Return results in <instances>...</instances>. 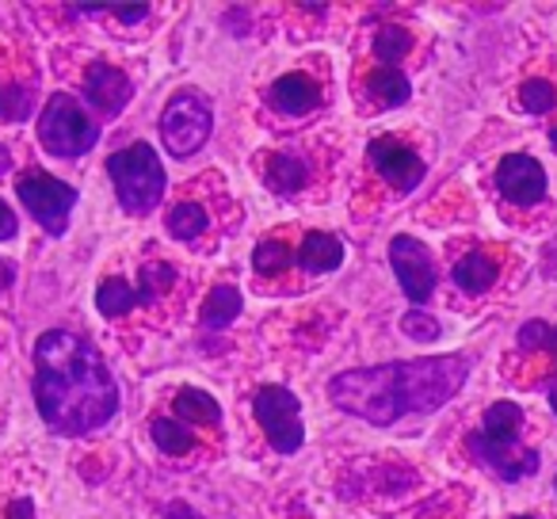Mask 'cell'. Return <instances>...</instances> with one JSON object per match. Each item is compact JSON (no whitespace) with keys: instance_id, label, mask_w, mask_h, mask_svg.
Listing matches in <instances>:
<instances>
[{"instance_id":"obj_1","label":"cell","mask_w":557,"mask_h":519,"mask_svg":"<svg viewBox=\"0 0 557 519\" xmlns=\"http://www.w3.org/2000/svg\"><path fill=\"white\" fill-rule=\"evenodd\" d=\"M35 405L50 432H100L119 412V386L85 336L50 329L35 341Z\"/></svg>"},{"instance_id":"obj_2","label":"cell","mask_w":557,"mask_h":519,"mask_svg":"<svg viewBox=\"0 0 557 519\" xmlns=\"http://www.w3.org/2000/svg\"><path fill=\"white\" fill-rule=\"evenodd\" d=\"M466 379H470L466 356H428L344 371L329 382V397L348 417L386 428L412 412H435L466 386Z\"/></svg>"},{"instance_id":"obj_3","label":"cell","mask_w":557,"mask_h":519,"mask_svg":"<svg viewBox=\"0 0 557 519\" xmlns=\"http://www.w3.org/2000/svg\"><path fill=\"white\" fill-rule=\"evenodd\" d=\"M108 176L115 184L123 210H131V214H149L164 195V164L149 141H134V146L111 153Z\"/></svg>"},{"instance_id":"obj_4","label":"cell","mask_w":557,"mask_h":519,"mask_svg":"<svg viewBox=\"0 0 557 519\" xmlns=\"http://www.w3.org/2000/svg\"><path fill=\"white\" fill-rule=\"evenodd\" d=\"M39 141H42V149L54 157H85L88 149L100 141V126L81 108L77 96L58 92V96H50L39 115Z\"/></svg>"},{"instance_id":"obj_5","label":"cell","mask_w":557,"mask_h":519,"mask_svg":"<svg viewBox=\"0 0 557 519\" xmlns=\"http://www.w3.org/2000/svg\"><path fill=\"white\" fill-rule=\"evenodd\" d=\"M210 131H214V111L202 92H176L161 115V141L172 157H191L207 146Z\"/></svg>"},{"instance_id":"obj_6","label":"cell","mask_w":557,"mask_h":519,"mask_svg":"<svg viewBox=\"0 0 557 519\" xmlns=\"http://www.w3.org/2000/svg\"><path fill=\"white\" fill-rule=\"evenodd\" d=\"M252 412L278 455H295V450H302V443H306L302 401H298L287 386H263L260 394L252 397Z\"/></svg>"},{"instance_id":"obj_7","label":"cell","mask_w":557,"mask_h":519,"mask_svg":"<svg viewBox=\"0 0 557 519\" xmlns=\"http://www.w3.org/2000/svg\"><path fill=\"white\" fill-rule=\"evenodd\" d=\"M16 195L27 202L32 218L50 233V237H62L70 230V214H73V202H77V191H73L65 180H54L47 172L32 169L20 176Z\"/></svg>"},{"instance_id":"obj_8","label":"cell","mask_w":557,"mask_h":519,"mask_svg":"<svg viewBox=\"0 0 557 519\" xmlns=\"http://www.w3.org/2000/svg\"><path fill=\"white\" fill-rule=\"evenodd\" d=\"M389 264H394V275L397 283H401V291L412 298V302H428L435 291V264H432V252H428L424 240L409 237V233H401V237H394V245H389Z\"/></svg>"},{"instance_id":"obj_9","label":"cell","mask_w":557,"mask_h":519,"mask_svg":"<svg viewBox=\"0 0 557 519\" xmlns=\"http://www.w3.org/2000/svg\"><path fill=\"white\" fill-rule=\"evenodd\" d=\"M470 450L478 462H485L488 470H496L504 481H523L539 470V450L523 447L519 440H488V435L473 432Z\"/></svg>"},{"instance_id":"obj_10","label":"cell","mask_w":557,"mask_h":519,"mask_svg":"<svg viewBox=\"0 0 557 519\" xmlns=\"http://www.w3.org/2000/svg\"><path fill=\"white\" fill-rule=\"evenodd\" d=\"M496 187L508 202L516 207H534L546 195V172L534 157L527 153H508L496 164Z\"/></svg>"},{"instance_id":"obj_11","label":"cell","mask_w":557,"mask_h":519,"mask_svg":"<svg viewBox=\"0 0 557 519\" xmlns=\"http://www.w3.org/2000/svg\"><path fill=\"white\" fill-rule=\"evenodd\" d=\"M371 161H374V169H379L382 176L397 187V191H412V187L424 180V161H420L409 146H401L397 138H389V134H382V138L371 141Z\"/></svg>"},{"instance_id":"obj_12","label":"cell","mask_w":557,"mask_h":519,"mask_svg":"<svg viewBox=\"0 0 557 519\" xmlns=\"http://www.w3.org/2000/svg\"><path fill=\"white\" fill-rule=\"evenodd\" d=\"M85 96H88V103H92L96 111H103V115H119V111L131 103L134 85L126 81L123 70H115V65L92 62V65H88V73H85Z\"/></svg>"},{"instance_id":"obj_13","label":"cell","mask_w":557,"mask_h":519,"mask_svg":"<svg viewBox=\"0 0 557 519\" xmlns=\"http://www.w3.org/2000/svg\"><path fill=\"white\" fill-rule=\"evenodd\" d=\"M268 100L275 103V111H283V115H306V111H313L321 103V88L313 77H306V73H287V77H278L275 85H271Z\"/></svg>"},{"instance_id":"obj_14","label":"cell","mask_w":557,"mask_h":519,"mask_svg":"<svg viewBox=\"0 0 557 519\" xmlns=\"http://www.w3.org/2000/svg\"><path fill=\"white\" fill-rule=\"evenodd\" d=\"M172 417L180 424H207V428H218L222 424V405L199 386H184L176 397H172Z\"/></svg>"},{"instance_id":"obj_15","label":"cell","mask_w":557,"mask_h":519,"mask_svg":"<svg viewBox=\"0 0 557 519\" xmlns=\"http://www.w3.org/2000/svg\"><path fill=\"white\" fill-rule=\"evenodd\" d=\"M298 264L306 272L321 275V272H336L344 264V240L336 233H310L302 240V252H298Z\"/></svg>"},{"instance_id":"obj_16","label":"cell","mask_w":557,"mask_h":519,"mask_svg":"<svg viewBox=\"0 0 557 519\" xmlns=\"http://www.w3.org/2000/svg\"><path fill=\"white\" fill-rule=\"evenodd\" d=\"M496 275H500V264H496L488 252H470L455 264V283L466 291V295H481V291H488L496 283Z\"/></svg>"},{"instance_id":"obj_17","label":"cell","mask_w":557,"mask_h":519,"mask_svg":"<svg viewBox=\"0 0 557 519\" xmlns=\"http://www.w3.org/2000/svg\"><path fill=\"white\" fill-rule=\"evenodd\" d=\"M268 187L278 195H295L298 187L306 184V161H298V157L290 153H271L268 157Z\"/></svg>"},{"instance_id":"obj_18","label":"cell","mask_w":557,"mask_h":519,"mask_svg":"<svg viewBox=\"0 0 557 519\" xmlns=\"http://www.w3.org/2000/svg\"><path fill=\"white\" fill-rule=\"evenodd\" d=\"M237 313H240V291L237 287H214L207 295V302H202L199 321L207 329H225Z\"/></svg>"},{"instance_id":"obj_19","label":"cell","mask_w":557,"mask_h":519,"mask_svg":"<svg viewBox=\"0 0 557 519\" xmlns=\"http://www.w3.org/2000/svg\"><path fill=\"white\" fill-rule=\"evenodd\" d=\"M138 302H141L138 291L126 280H103L100 291H96V306H100L103 318H123V313H131Z\"/></svg>"},{"instance_id":"obj_20","label":"cell","mask_w":557,"mask_h":519,"mask_svg":"<svg viewBox=\"0 0 557 519\" xmlns=\"http://www.w3.org/2000/svg\"><path fill=\"white\" fill-rule=\"evenodd\" d=\"M519 428H523V412H519V405L496 401L485 409L481 435H488V440H519Z\"/></svg>"},{"instance_id":"obj_21","label":"cell","mask_w":557,"mask_h":519,"mask_svg":"<svg viewBox=\"0 0 557 519\" xmlns=\"http://www.w3.org/2000/svg\"><path fill=\"white\" fill-rule=\"evenodd\" d=\"M367 88H371V96L382 103V108H397V103L409 100V81H405L401 70H374L371 77H367Z\"/></svg>"},{"instance_id":"obj_22","label":"cell","mask_w":557,"mask_h":519,"mask_svg":"<svg viewBox=\"0 0 557 519\" xmlns=\"http://www.w3.org/2000/svg\"><path fill=\"white\" fill-rule=\"evenodd\" d=\"M207 210L199 207V202H176V207L169 210V218H164V225H169V233L176 240H195L202 230H207Z\"/></svg>"},{"instance_id":"obj_23","label":"cell","mask_w":557,"mask_h":519,"mask_svg":"<svg viewBox=\"0 0 557 519\" xmlns=\"http://www.w3.org/2000/svg\"><path fill=\"white\" fill-rule=\"evenodd\" d=\"M153 443L164 455H187L195 447V435L187 424H180L176 417H157L153 420Z\"/></svg>"},{"instance_id":"obj_24","label":"cell","mask_w":557,"mask_h":519,"mask_svg":"<svg viewBox=\"0 0 557 519\" xmlns=\"http://www.w3.org/2000/svg\"><path fill=\"white\" fill-rule=\"evenodd\" d=\"M409 50H412V35L405 32V27H397V24L379 27V35H374V54H379L389 70H394Z\"/></svg>"},{"instance_id":"obj_25","label":"cell","mask_w":557,"mask_h":519,"mask_svg":"<svg viewBox=\"0 0 557 519\" xmlns=\"http://www.w3.org/2000/svg\"><path fill=\"white\" fill-rule=\"evenodd\" d=\"M290 260H295V256H290V248L283 245V240H260L252 252V264L260 275H278Z\"/></svg>"},{"instance_id":"obj_26","label":"cell","mask_w":557,"mask_h":519,"mask_svg":"<svg viewBox=\"0 0 557 519\" xmlns=\"http://www.w3.org/2000/svg\"><path fill=\"white\" fill-rule=\"evenodd\" d=\"M519 103H523L531 115H546L557 103V88L549 85V81H527V85L519 88Z\"/></svg>"},{"instance_id":"obj_27","label":"cell","mask_w":557,"mask_h":519,"mask_svg":"<svg viewBox=\"0 0 557 519\" xmlns=\"http://www.w3.org/2000/svg\"><path fill=\"white\" fill-rule=\"evenodd\" d=\"M172 283H176V272H172L169 264H161V260H157V264H146V268H141L138 298H141V302H149V298L164 295V291H169Z\"/></svg>"},{"instance_id":"obj_28","label":"cell","mask_w":557,"mask_h":519,"mask_svg":"<svg viewBox=\"0 0 557 519\" xmlns=\"http://www.w3.org/2000/svg\"><path fill=\"white\" fill-rule=\"evenodd\" d=\"M401 333L412 336V341H420V344H432V341H440V321L428 318V313H420V310H412L401 318Z\"/></svg>"},{"instance_id":"obj_29","label":"cell","mask_w":557,"mask_h":519,"mask_svg":"<svg viewBox=\"0 0 557 519\" xmlns=\"http://www.w3.org/2000/svg\"><path fill=\"white\" fill-rule=\"evenodd\" d=\"M549 333H554V325H546V321H527L523 333H519V348H531V351L546 348Z\"/></svg>"},{"instance_id":"obj_30","label":"cell","mask_w":557,"mask_h":519,"mask_svg":"<svg viewBox=\"0 0 557 519\" xmlns=\"http://www.w3.org/2000/svg\"><path fill=\"white\" fill-rule=\"evenodd\" d=\"M27 108H32V88L12 85V88H9V115H12V119H24V115H27Z\"/></svg>"},{"instance_id":"obj_31","label":"cell","mask_w":557,"mask_h":519,"mask_svg":"<svg viewBox=\"0 0 557 519\" xmlns=\"http://www.w3.org/2000/svg\"><path fill=\"white\" fill-rule=\"evenodd\" d=\"M111 12L119 20H126V24H138V20L149 16V4H111Z\"/></svg>"},{"instance_id":"obj_32","label":"cell","mask_w":557,"mask_h":519,"mask_svg":"<svg viewBox=\"0 0 557 519\" xmlns=\"http://www.w3.org/2000/svg\"><path fill=\"white\" fill-rule=\"evenodd\" d=\"M16 230H20V222H16V214H12V207L9 202H0V240H12Z\"/></svg>"},{"instance_id":"obj_33","label":"cell","mask_w":557,"mask_h":519,"mask_svg":"<svg viewBox=\"0 0 557 519\" xmlns=\"http://www.w3.org/2000/svg\"><path fill=\"white\" fill-rule=\"evenodd\" d=\"M9 519H35V504L32 501H12Z\"/></svg>"},{"instance_id":"obj_34","label":"cell","mask_w":557,"mask_h":519,"mask_svg":"<svg viewBox=\"0 0 557 519\" xmlns=\"http://www.w3.org/2000/svg\"><path fill=\"white\" fill-rule=\"evenodd\" d=\"M164 519H202V516L195 508H187V504H169V508H164Z\"/></svg>"},{"instance_id":"obj_35","label":"cell","mask_w":557,"mask_h":519,"mask_svg":"<svg viewBox=\"0 0 557 519\" xmlns=\"http://www.w3.org/2000/svg\"><path fill=\"white\" fill-rule=\"evenodd\" d=\"M9 283H12V268L0 260V287H9Z\"/></svg>"},{"instance_id":"obj_36","label":"cell","mask_w":557,"mask_h":519,"mask_svg":"<svg viewBox=\"0 0 557 519\" xmlns=\"http://www.w3.org/2000/svg\"><path fill=\"white\" fill-rule=\"evenodd\" d=\"M549 405H554V412H557V386L549 390Z\"/></svg>"},{"instance_id":"obj_37","label":"cell","mask_w":557,"mask_h":519,"mask_svg":"<svg viewBox=\"0 0 557 519\" xmlns=\"http://www.w3.org/2000/svg\"><path fill=\"white\" fill-rule=\"evenodd\" d=\"M549 138H554V149H557V131H554V134H549Z\"/></svg>"},{"instance_id":"obj_38","label":"cell","mask_w":557,"mask_h":519,"mask_svg":"<svg viewBox=\"0 0 557 519\" xmlns=\"http://www.w3.org/2000/svg\"><path fill=\"white\" fill-rule=\"evenodd\" d=\"M0 108H4V92H0Z\"/></svg>"},{"instance_id":"obj_39","label":"cell","mask_w":557,"mask_h":519,"mask_svg":"<svg viewBox=\"0 0 557 519\" xmlns=\"http://www.w3.org/2000/svg\"><path fill=\"white\" fill-rule=\"evenodd\" d=\"M516 519H531V516H516Z\"/></svg>"}]
</instances>
